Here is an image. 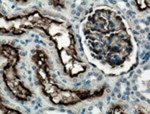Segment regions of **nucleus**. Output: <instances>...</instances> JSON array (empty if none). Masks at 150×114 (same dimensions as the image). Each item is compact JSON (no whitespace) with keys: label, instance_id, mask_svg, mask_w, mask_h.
<instances>
[{"label":"nucleus","instance_id":"obj_1","mask_svg":"<svg viewBox=\"0 0 150 114\" xmlns=\"http://www.w3.org/2000/svg\"><path fill=\"white\" fill-rule=\"evenodd\" d=\"M49 97L53 103L63 104V105H72L81 101V98L79 97L77 91L62 90V89H59L56 93L52 94Z\"/></svg>","mask_w":150,"mask_h":114},{"label":"nucleus","instance_id":"obj_2","mask_svg":"<svg viewBox=\"0 0 150 114\" xmlns=\"http://www.w3.org/2000/svg\"><path fill=\"white\" fill-rule=\"evenodd\" d=\"M4 81H5V84L9 88V90L17 97L18 99H21V100H28L31 97V92L29 91L26 87L23 86V84L20 82L18 76L14 77V78H11V79H6V80H4Z\"/></svg>","mask_w":150,"mask_h":114},{"label":"nucleus","instance_id":"obj_3","mask_svg":"<svg viewBox=\"0 0 150 114\" xmlns=\"http://www.w3.org/2000/svg\"><path fill=\"white\" fill-rule=\"evenodd\" d=\"M1 54L2 56L7 58L8 60V64L15 66L19 61V53L16 48L12 47L10 45L4 44L1 46Z\"/></svg>","mask_w":150,"mask_h":114},{"label":"nucleus","instance_id":"obj_4","mask_svg":"<svg viewBox=\"0 0 150 114\" xmlns=\"http://www.w3.org/2000/svg\"><path fill=\"white\" fill-rule=\"evenodd\" d=\"M85 69H86L85 65L82 62L76 60V58H73V59L70 60L67 64H65V71H66L67 73H69L70 76H72V77L76 76V75H78L79 73L84 72Z\"/></svg>","mask_w":150,"mask_h":114},{"label":"nucleus","instance_id":"obj_5","mask_svg":"<svg viewBox=\"0 0 150 114\" xmlns=\"http://www.w3.org/2000/svg\"><path fill=\"white\" fill-rule=\"evenodd\" d=\"M32 60L33 62L36 64L37 68H40V67H44L47 66V55L45 54L44 51L42 50H34L32 54Z\"/></svg>","mask_w":150,"mask_h":114},{"label":"nucleus","instance_id":"obj_6","mask_svg":"<svg viewBox=\"0 0 150 114\" xmlns=\"http://www.w3.org/2000/svg\"><path fill=\"white\" fill-rule=\"evenodd\" d=\"M36 76H37L38 80H39V83L41 84V85H44L45 83L49 82L50 81V75H49V72H48V67L44 66V67L37 68Z\"/></svg>","mask_w":150,"mask_h":114},{"label":"nucleus","instance_id":"obj_7","mask_svg":"<svg viewBox=\"0 0 150 114\" xmlns=\"http://www.w3.org/2000/svg\"><path fill=\"white\" fill-rule=\"evenodd\" d=\"M42 88H43V92H44L46 95H49V96H51L52 94L56 93V92L60 89L56 84L52 83L51 81L47 82V83H45L44 85H42Z\"/></svg>","mask_w":150,"mask_h":114},{"label":"nucleus","instance_id":"obj_8","mask_svg":"<svg viewBox=\"0 0 150 114\" xmlns=\"http://www.w3.org/2000/svg\"><path fill=\"white\" fill-rule=\"evenodd\" d=\"M0 108H1V114H21V112L15 110V109H11V108L6 107V106H4L2 103H1Z\"/></svg>","mask_w":150,"mask_h":114},{"label":"nucleus","instance_id":"obj_9","mask_svg":"<svg viewBox=\"0 0 150 114\" xmlns=\"http://www.w3.org/2000/svg\"><path fill=\"white\" fill-rule=\"evenodd\" d=\"M136 4L140 10H145V9L149 8L148 0H147V1H144V0H138V1H136Z\"/></svg>","mask_w":150,"mask_h":114},{"label":"nucleus","instance_id":"obj_10","mask_svg":"<svg viewBox=\"0 0 150 114\" xmlns=\"http://www.w3.org/2000/svg\"><path fill=\"white\" fill-rule=\"evenodd\" d=\"M124 111V107L121 105H115L114 107L110 108L109 110H108V113H121Z\"/></svg>","mask_w":150,"mask_h":114},{"label":"nucleus","instance_id":"obj_11","mask_svg":"<svg viewBox=\"0 0 150 114\" xmlns=\"http://www.w3.org/2000/svg\"><path fill=\"white\" fill-rule=\"evenodd\" d=\"M50 4L55 7H61V8H64V1H51Z\"/></svg>","mask_w":150,"mask_h":114},{"label":"nucleus","instance_id":"obj_12","mask_svg":"<svg viewBox=\"0 0 150 114\" xmlns=\"http://www.w3.org/2000/svg\"><path fill=\"white\" fill-rule=\"evenodd\" d=\"M137 110H138V112H140V113H147L148 114V110H145V109H143L142 107H138V109H137Z\"/></svg>","mask_w":150,"mask_h":114}]
</instances>
